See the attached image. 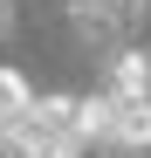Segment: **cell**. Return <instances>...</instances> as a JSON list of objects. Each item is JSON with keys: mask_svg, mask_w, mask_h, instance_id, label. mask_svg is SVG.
<instances>
[{"mask_svg": "<svg viewBox=\"0 0 151 158\" xmlns=\"http://www.w3.org/2000/svg\"><path fill=\"white\" fill-rule=\"evenodd\" d=\"M28 110H35V83L21 69H0V124H21Z\"/></svg>", "mask_w": 151, "mask_h": 158, "instance_id": "obj_5", "label": "cell"}, {"mask_svg": "<svg viewBox=\"0 0 151 158\" xmlns=\"http://www.w3.org/2000/svg\"><path fill=\"white\" fill-rule=\"evenodd\" d=\"M144 14V0H69V21H76V41H89V48H103L117 41L131 21Z\"/></svg>", "mask_w": 151, "mask_h": 158, "instance_id": "obj_1", "label": "cell"}, {"mask_svg": "<svg viewBox=\"0 0 151 158\" xmlns=\"http://www.w3.org/2000/svg\"><path fill=\"white\" fill-rule=\"evenodd\" d=\"M14 35V0H0V41Z\"/></svg>", "mask_w": 151, "mask_h": 158, "instance_id": "obj_6", "label": "cell"}, {"mask_svg": "<svg viewBox=\"0 0 151 158\" xmlns=\"http://www.w3.org/2000/svg\"><path fill=\"white\" fill-rule=\"evenodd\" d=\"M76 124H83V138H89V144H110V131H117V96H110V89H89Z\"/></svg>", "mask_w": 151, "mask_h": 158, "instance_id": "obj_4", "label": "cell"}, {"mask_svg": "<svg viewBox=\"0 0 151 158\" xmlns=\"http://www.w3.org/2000/svg\"><path fill=\"white\" fill-rule=\"evenodd\" d=\"M103 89L124 96V103L151 96V48H117V55H110V76H103Z\"/></svg>", "mask_w": 151, "mask_h": 158, "instance_id": "obj_2", "label": "cell"}, {"mask_svg": "<svg viewBox=\"0 0 151 158\" xmlns=\"http://www.w3.org/2000/svg\"><path fill=\"white\" fill-rule=\"evenodd\" d=\"M110 151H124V158H151V96H137V103H124V96H117Z\"/></svg>", "mask_w": 151, "mask_h": 158, "instance_id": "obj_3", "label": "cell"}]
</instances>
